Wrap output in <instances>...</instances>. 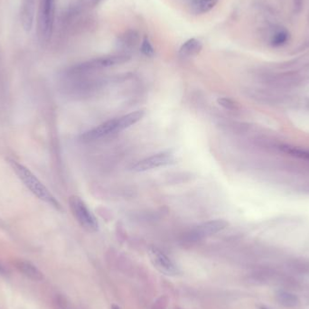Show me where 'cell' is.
Segmentation results:
<instances>
[{"mask_svg":"<svg viewBox=\"0 0 309 309\" xmlns=\"http://www.w3.org/2000/svg\"><path fill=\"white\" fill-rule=\"evenodd\" d=\"M294 5H295V8H297L298 11L300 10L301 5H302V0H294Z\"/></svg>","mask_w":309,"mask_h":309,"instance_id":"obj_18","label":"cell"},{"mask_svg":"<svg viewBox=\"0 0 309 309\" xmlns=\"http://www.w3.org/2000/svg\"><path fill=\"white\" fill-rule=\"evenodd\" d=\"M285 152L288 154H292L294 156H297L302 159L309 160V151L307 150H299V149H291V148H286L284 150Z\"/></svg>","mask_w":309,"mask_h":309,"instance_id":"obj_16","label":"cell"},{"mask_svg":"<svg viewBox=\"0 0 309 309\" xmlns=\"http://www.w3.org/2000/svg\"><path fill=\"white\" fill-rule=\"evenodd\" d=\"M22 26L26 31H30L35 17V0H23L21 11Z\"/></svg>","mask_w":309,"mask_h":309,"instance_id":"obj_9","label":"cell"},{"mask_svg":"<svg viewBox=\"0 0 309 309\" xmlns=\"http://www.w3.org/2000/svg\"><path fill=\"white\" fill-rule=\"evenodd\" d=\"M69 206L72 215L78 223L89 232H98L99 222L87 205L77 196H72L69 199Z\"/></svg>","mask_w":309,"mask_h":309,"instance_id":"obj_5","label":"cell"},{"mask_svg":"<svg viewBox=\"0 0 309 309\" xmlns=\"http://www.w3.org/2000/svg\"><path fill=\"white\" fill-rule=\"evenodd\" d=\"M289 38V32L282 28V29H278V30L274 32L273 35L271 36L270 43L273 47H282L288 42Z\"/></svg>","mask_w":309,"mask_h":309,"instance_id":"obj_14","label":"cell"},{"mask_svg":"<svg viewBox=\"0 0 309 309\" xmlns=\"http://www.w3.org/2000/svg\"><path fill=\"white\" fill-rule=\"evenodd\" d=\"M148 253L152 265L161 273L166 276H175L179 273L175 263L158 248L151 246L149 248Z\"/></svg>","mask_w":309,"mask_h":309,"instance_id":"obj_8","label":"cell"},{"mask_svg":"<svg viewBox=\"0 0 309 309\" xmlns=\"http://www.w3.org/2000/svg\"><path fill=\"white\" fill-rule=\"evenodd\" d=\"M203 49V44L196 38H191L185 42L179 49V54L183 58H191L198 55Z\"/></svg>","mask_w":309,"mask_h":309,"instance_id":"obj_11","label":"cell"},{"mask_svg":"<svg viewBox=\"0 0 309 309\" xmlns=\"http://www.w3.org/2000/svg\"><path fill=\"white\" fill-rule=\"evenodd\" d=\"M6 273V271H5V268L0 264V274L1 275H5Z\"/></svg>","mask_w":309,"mask_h":309,"instance_id":"obj_19","label":"cell"},{"mask_svg":"<svg viewBox=\"0 0 309 309\" xmlns=\"http://www.w3.org/2000/svg\"><path fill=\"white\" fill-rule=\"evenodd\" d=\"M11 165L17 176L24 183V185L31 191L37 198L51 206H54L55 208L60 209V205L54 198V196L52 195L50 191L47 189L45 185L32 173L31 171L26 168L25 165L17 163L16 161H11Z\"/></svg>","mask_w":309,"mask_h":309,"instance_id":"obj_2","label":"cell"},{"mask_svg":"<svg viewBox=\"0 0 309 309\" xmlns=\"http://www.w3.org/2000/svg\"><path fill=\"white\" fill-rule=\"evenodd\" d=\"M228 226V222L224 220H213L204 222L193 228L186 233V239L191 242H197L205 238L210 237L224 230Z\"/></svg>","mask_w":309,"mask_h":309,"instance_id":"obj_7","label":"cell"},{"mask_svg":"<svg viewBox=\"0 0 309 309\" xmlns=\"http://www.w3.org/2000/svg\"><path fill=\"white\" fill-rule=\"evenodd\" d=\"M141 52L145 56L153 57L154 54V47L151 45L150 39L148 37H145L144 40L141 44Z\"/></svg>","mask_w":309,"mask_h":309,"instance_id":"obj_15","label":"cell"},{"mask_svg":"<svg viewBox=\"0 0 309 309\" xmlns=\"http://www.w3.org/2000/svg\"><path fill=\"white\" fill-rule=\"evenodd\" d=\"M16 266L21 273H23L26 278L31 279L33 281H41L44 278V275L41 271L30 261L18 260L16 262Z\"/></svg>","mask_w":309,"mask_h":309,"instance_id":"obj_10","label":"cell"},{"mask_svg":"<svg viewBox=\"0 0 309 309\" xmlns=\"http://www.w3.org/2000/svg\"><path fill=\"white\" fill-rule=\"evenodd\" d=\"M55 16V0H39L37 31L42 43L51 39Z\"/></svg>","mask_w":309,"mask_h":309,"instance_id":"obj_4","label":"cell"},{"mask_svg":"<svg viewBox=\"0 0 309 309\" xmlns=\"http://www.w3.org/2000/svg\"><path fill=\"white\" fill-rule=\"evenodd\" d=\"M264 309V308H262V309Z\"/></svg>","mask_w":309,"mask_h":309,"instance_id":"obj_21","label":"cell"},{"mask_svg":"<svg viewBox=\"0 0 309 309\" xmlns=\"http://www.w3.org/2000/svg\"><path fill=\"white\" fill-rule=\"evenodd\" d=\"M119 309L118 306H115V305H113V306H112V309Z\"/></svg>","mask_w":309,"mask_h":309,"instance_id":"obj_20","label":"cell"},{"mask_svg":"<svg viewBox=\"0 0 309 309\" xmlns=\"http://www.w3.org/2000/svg\"><path fill=\"white\" fill-rule=\"evenodd\" d=\"M144 116V110H137L135 112L124 115L116 119H109L108 121L99 125L98 127L83 133L81 139L84 142H92L111 135L118 134L138 123L143 119Z\"/></svg>","mask_w":309,"mask_h":309,"instance_id":"obj_1","label":"cell"},{"mask_svg":"<svg viewBox=\"0 0 309 309\" xmlns=\"http://www.w3.org/2000/svg\"><path fill=\"white\" fill-rule=\"evenodd\" d=\"M130 56L127 54H113L107 56L91 59L86 62L76 64L68 69L66 72L72 74H88L95 71H100L106 68L113 67L129 62Z\"/></svg>","mask_w":309,"mask_h":309,"instance_id":"obj_3","label":"cell"},{"mask_svg":"<svg viewBox=\"0 0 309 309\" xmlns=\"http://www.w3.org/2000/svg\"><path fill=\"white\" fill-rule=\"evenodd\" d=\"M218 103L222 106L223 108H227V109H236L237 108V105L236 103H234L232 100L229 98H221L218 99Z\"/></svg>","mask_w":309,"mask_h":309,"instance_id":"obj_17","label":"cell"},{"mask_svg":"<svg viewBox=\"0 0 309 309\" xmlns=\"http://www.w3.org/2000/svg\"><path fill=\"white\" fill-rule=\"evenodd\" d=\"M218 3V0H191V10L195 14L202 15L211 11Z\"/></svg>","mask_w":309,"mask_h":309,"instance_id":"obj_13","label":"cell"},{"mask_svg":"<svg viewBox=\"0 0 309 309\" xmlns=\"http://www.w3.org/2000/svg\"><path fill=\"white\" fill-rule=\"evenodd\" d=\"M175 152L172 150H165L149 157H146L144 159L139 160L131 166V170L133 172L153 170L159 167L172 165L175 163Z\"/></svg>","mask_w":309,"mask_h":309,"instance_id":"obj_6","label":"cell"},{"mask_svg":"<svg viewBox=\"0 0 309 309\" xmlns=\"http://www.w3.org/2000/svg\"><path fill=\"white\" fill-rule=\"evenodd\" d=\"M278 303L285 308H296L299 304V299L295 294L285 290H278L275 295Z\"/></svg>","mask_w":309,"mask_h":309,"instance_id":"obj_12","label":"cell"}]
</instances>
